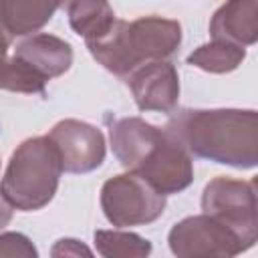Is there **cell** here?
<instances>
[{
  "label": "cell",
  "mask_w": 258,
  "mask_h": 258,
  "mask_svg": "<svg viewBox=\"0 0 258 258\" xmlns=\"http://www.w3.org/2000/svg\"><path fill=\"white\" fill-rule=\"evenodd\" d=\"M189 155L236 169L258 165L254 109H181L163 127Z\"/></svg>",
  "instance_id": "obj_1"
},
{
  "label": "cell",
  "mask_w": 258,
  "mask_h": 258,
  "mask_svg": "<svg viewBox=\"0 0 258 258\" xmlns=\"http://www.w3.org/2000/svg\"><path fill=\"white\" fill-rule=\"evenodd\" d=\"M181 44V24L161 16H141L131 22L115 20L107 34L87 42L91 56L119 79L147 62L167 60Z\"/></svg>",
  "instance_id": "obj_2"
},
{
  "label": "cell",
  "mask_w": 258,
  "mask_h": 258,
  "mask_svg": "<svg viewBox=\"0 0 258 258\" xmlns=\"http://www.w3.org/2000/svg\"><path fill=\"white\" fill-rule=\"evenodd\" d=\"M60 173V159L50 139L30 137L14 149L0 181V194L20 212H36L52 202Z\"/></svg>",
  "instance_id": "obj_3"
},
{
  "label": "cell",
  "mask_w": 258,
  "mask_h": 258,
  "mask_svg": "<svg viewBox=\"0 0 258 258\" xmlns=\"http://www.w3.org/2000/svg\"><path fill=\"white\" fill-rule=\"evenodd\" d=\"M202 210L206 216L228 226L250 248L258 240L256 179H234L226 175L206 183L202 194Z\"/></svg>",
  "instance_id": "obj_4"
},
{
  "label": "cell",
  "mask_w": 258,
  "mask_h": 258,
  "mask_svg": "<svg viewBox=\"0 0 258 258\" xmlns=\"http://www.w3.org/2000/svg\"><path fill=\"white\" fill-rule=\"evenodd\" d=\"M101 210L115 228L145 226L165 210V196L157 194L145 179L127 171L109 177L101 187Z\"/></svg>",
  "instance_id": "obj_5"
},
{
  "label": "cell",
  "mask_w": 258,
  "mask_h": 258,
  "mask_svg": "<svg viewBox=\"0 0 258 258\" xmlns=\"http://www.w3.org/2000/svg\"><path fill=\"white\" fill-rule=\"evenodd\" d=\"M167 244L175 258H236L250 250L236 232L206 214L173 224Z\"/></svg>",
  "instance_id": "obj_6"
},
{
  "label": "cell",
  "mask_w": 258,
  "mask_h": 258,
  "mask_svg": "<svg viewBox=\"0 0 258 258\" xmlns=\"http://www.w3.org/2000/svg\"><path fill=\"white\" fill-rule=\"evenodd\" d=\"M54 145L60 167L67 173H89L103 165L107 145L99 127L79 121L62 119L46 135Z\"/></svg>",
  "instance_id": "obj_7"
},
{
  "label": "cell",
  "mask_w": 258,
  "mask_h": 258,
  "mask_svg": "<svg viewBox=\"0 0 258 258\" xmlns=\"http://www.w3.org/2000/svg\"><path fill=\"white\" fill-rule=\"evenodd\" d=\"M133 173L145 179L157 194L171 196L183 191L194 181V159L163 129L161 139Z\"/></svg>",
  "instance_id": "obj_8"
},
{
  "label": "cell",
  "mask_w": 258,
  "mask_h": 258,
  "mask_svg": "<svg viewBox=\"0 0 258 258\" xmlns=\"http://www.w3.org/2000/svg\"><path fill=\"white\" fill-rule=\"evenodd\" d=\"M139 111L173 113L179 99L177 69L169 60H155L139 67L125 79Z\"/></svg>",
  "instance_id": "obj_9"
},
{
  "label": "cell",
  "mask_w": 258,
  "mask_h": 258,
  "mask_svg": "<svg viewBox=\"0 0 258 258\" xmlns=\"http://www.w3.org/2000/svg\"><path fill=\"white\" fill-rule=\"evenodd\" d=\"M161 135L163 129L147 123L141 117H123L115 121L109 131L111 147L117 161L131 173L143 163Z\"/></svg>",
  "instance_id": "obj_10"
},
{
  "label": "cell",
  "mask_w": 258,
  "mask_h": 258,
  "mask_svg": "<svg viewBox=\"0 0 258 258\" xmlns=\"http://www.w3.org/2000/svg\"><path fill=\"white\" fill-rule=\"evenodd\" d=\"M210 36L240 48L252 46L258 40V2L234 0L222 4L210 20Z\"/></svg>",
  "instance_id": "obj_11"
},
{
  "label": "cell",
  "mask_w": 258,
  "mask_h": 258,
  "mask_svg": "<svg viewBox=\"0 0 258 258\" xmlns=\"http://www.w3.org/2000/svg\"><path fill=\"white\" fill-rule=\"evenodd\" d=\"M14 54L30 64L44 81L64 75L73 64V46L67 40L46 32L24 38L16 46Z\"/></svg>",
  "instance_id": "obj_12"
},
{
  "label": "cell",
  "mask_w": 258,
  "mask_h": 258,
  "mask_svg": "<svg viewBox=\"0 0 258 258\" xmlns=\"http://www.w3.org/2000/svg\"><path fill=\"white\" fill-rule=\"evenodd\" d=\"M58 8L48 0H0V22L10 38L28 36L48 24Z\"/></svg>",
  "instance_id": "obj_13"
},
{
  "label": "cell",
  "mask_w": 258,
  "mask_h": 258,
  "mask_svg": "<svg viewBox=\"0 0 258 258\" xmlns=\"http://www.w3.org/2000/svg\"><path fill=\"white\" fill-rule=\"evenodd\" d=\"M71 28L85 38V42L97 40L113 26L115 12L103 0H73L67 4Z\"/></svg>",
  "instance_id": "obj_14"
},
{
  "label": "cell",
  "mask_w": 258,
  "mask_h": 258,
  "mask_svg": "<svg viewBox=\"0 0 258 258\" xmlns=\"http://www.w3.org/2000/svg\"><path fill=\"white\" fill-rule=\"evenodd\" d=\"M244 58H246V48L222 40H212L189 52L187 64L198 67L212 75H226L236 71L244 62Z\"/></svg>",
  "instance_id": "obj_15"
},
{
  "label": "cell",
  "mask_w": 258,
  "mask_h": 258,
  "mask_svg": "<svg viewBox=\"0 0 258 258\" xmlns=\"http://www.w3.org/2000/svg\"><path fill=\"white\" fill-rule=\"evenodd\" d=\"M93 240L101 258H149L153 250L151 242L135 232L97 230Z\"/></svg>",
  "instance_id": "obj_16"
},
{
  "label": "cell",
  "mask_w": 258,
  "mask_h": 258,
  "mask_svg": "<svg viewBox=\"0 0 258 258\" xmlns=\"http://www.w3.org/2000/svg\"><path fill=\"white\" fill-rule=\"evenodd\" d=\"M46 81L16 54L0 64V89L26 95H44Z\"/></svg>",
  "instance_id": "obj_17"
},
{
  "label": "cell",
  "mask_w": 258,
  "mask_h": 258,
  "mask_svg": "<svg viewBox=\"0 0 258 258\" xmlns=\"http://www.w3.org/2000/svg\"><path fill=\"white\" fill-rule=\"evenodd\" d=\"M0 258H38L34 242L20 232L0 234Z\"/></svg>",
  "instance_id": "obj_18"
},
{
  "label": "cell",
  "mask_w": 258,
  "mask_h": 258,
  "mask_svg": "<svg viewBox=\"0 0 258 258\" xmlns=\"http://www.w3.org/2000/svg\"><path fill=\"white\" fill-rule=\"evenodd\" d=\"M50 258H95L93 250L77 238H60L50 248Z\"/></svg>",
  "instance_id": "obj_19"
},
{
  "label": "cell",
  "mask_w": 258,
  "mask_h": 258,
  "mask_svg": "<svg viewBox=\"0 0 258 258\" xmlns=\"http://www.w3.org/2000/svg\"><path fill=\"white\" fill-rule=\"evenodd\" d=\"M12 212H14V208L4 200V196L0 194V230H4L8 224H10V220H12Z\"/></svg>",
  "instance_id": "obj_20"
},
{
  "label": "cell",
  "mask_w": 258,
  "mask_h": 258,
  "mask_svg": "<svg viewBox=\"0 0 258 258\" xmlns=\"http://www.w3.org/2000/svg\"><path fill=\"white\" fill-rule=\"evenodd\" d=\"M10 42H12V38L8 36V32L4 30V26H2V22H0V64L6 60V52H8Z\"/></svg>",
  "instance_id": "obj_21"
}]
</instances>
